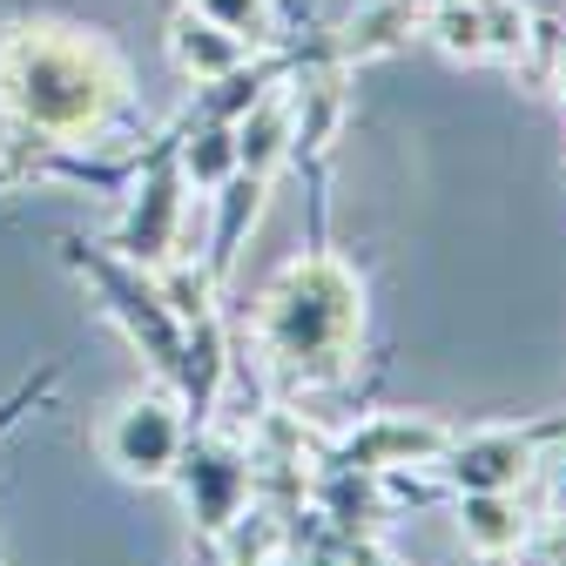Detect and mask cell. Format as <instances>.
Masks as SVG:
<instances>
[{
    "instance_id": "1",
    "label": "cell",
    "mask_w": 566,
    "mask_h": 566,
    "mask_svg": "<svg viewBox=\"0 0 566 566\" xmlns=\"http://www.w3.org/2000/svg\"><path fill=\"white\" fill-rule=\"evenodd\" d=\"M82 256V243H67ZM82 270L102 283V297H108V311L122 317V331L156 358V371L163 378H182V350H189V337H182V324H176V304H163L149 283H135L128 270H115V263H102V256H82Z\"/></svg>"
},
{
    "instance_id": "2",
    "label": "cell",
    "mask_w": 566,
    "mask_h": 566,
    "mask_svg": "<svg viewBox=\"0 0 566 566\" xmlns=\"http://www.w3.org/2000/svg\"><path fill=\"white\" fill-rule=\"evenodd\" d=\"M102 452L128 479H169L182 465V424L169 398H135L128 411H115V424L102 432Z\"/></svg>"
},
{
    "instance_id": "3",
    "label": "cell",
    "mask_w": 566,
    "mask_h": 566,
    "mask_svg": "<svg viewBox=\"0 0 566 566\" xmlns=\"http://www.w3.org/2000/svg\"><path fill=\"white\" fill-rule=\"evenodd\" d=\"M546 446L539 424H526V432H485V439H465V446H446L439 459H452V479L465 492H506L520 472H526V452Z\"/></svg>"
},
{
    "instance_id": "4",
    "label": "cell",
    "mask_w": 566,
    "mask_h": 566,
    "mask_svg": "<svg viewBox=\"0 0 566 566\" xmlns=\"http://www.w3.org/2000/svg\"><path fill=\"white\" fill-rule=\"evenodd\" d=\"M189 485H202V526H223L237 513V492H243V465L223 452H182Z\"/></svg>"
},
{
    "instance_id": "5",
    "label": "cell",
    "mask_w": 566,
    "mask_h": 566,
    "mask_svg": "<svg viewBox=\"0 0 566 566\" xmlns=\"http://www.w3.org/2000/svg\"><path fill=\"white\" fill-rule=\"evenodd\" d=\"M465 533L479 539V546H513L520 539V520L506 513V500H500V492H472V500H465Z\"/></svg>"
},
{
    "instance_id": "6",
    "label": "cell",
    "mask_w": 566,
    "mask_h": 566,
    "mask_svg": "<svg viewBox=\"0 0 566 566\" xmlns=\"http://www.w3.org/2000/svg\"><path fill=\"white\" fill-rule=\"evenodd\" d=\"M202 8H209V21H223L237 41H256L270 28V0H202Z\"/></svg>"
},
{
    "instance_id": "7",
    "label": "cell",
    "mask_w": 566,
    "mask_h": 566,
    "mask_svg": "<svg viewBox=\"0 0 566 566\" xmlns=\"http://www.w3.org/2000/svg\"><path fill=\"white\" fill-rule=\"evenodd\" d=\"M539 432H546V439H566V418H559V424H539Z\"/></svg>"
}]
</instances>
